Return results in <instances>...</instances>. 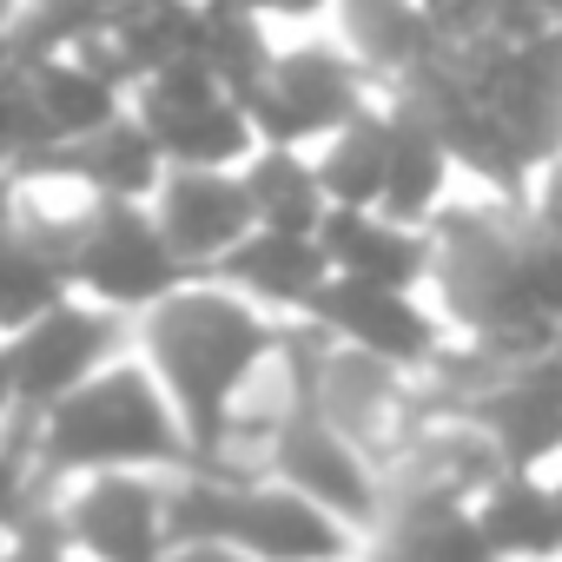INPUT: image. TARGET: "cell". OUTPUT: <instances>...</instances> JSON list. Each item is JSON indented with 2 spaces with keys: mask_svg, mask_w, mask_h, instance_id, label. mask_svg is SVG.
Masks as SVG:
<instances>
[{
  "mask_svg": "<svg viewBox=\"0 0 562 562\" xmlns=\"http://www.w3.org/2000/svg\"><path fill=\"white\" fill-rule=\"evenodd\" d=\"M278 331H285V318L258 312L225 278H186L153 312L133 318V351L166 384V397L192 437V457L205 450L232 391L278 351Z\"/></svg>",
  "mask_w": 562,
  "mask_h": 562,
  "instance_id": "6da1fadb",
  "label": "cell"
},
{
  "mask_svg": "<svg viewBox=\"0 0 562 562\" xmlns=\"http://www.w3.org/2000/svg\"><path fill=\"white\" fill-rule=\"evenodd\" d=\"M21 424L60 483L87 470H179L192 457V437L139 351H120L80 391H67L60 404Z\"/></svg>",
  "mask_w": 562,
  "mask_h": 562,
  "instance_id": "7a4b0ae2",
  "label": "cell"
},
{
  "mask_svg": "<svg viewBox=\"0 0 562 562\" xmlns=\"http://www.w3.org/2000/svg\"><path fill=\"white\" fill-rule=\"evenodd\" d=\"M384 87L364 74V60L331 34V27H299L278 34V54L265 67V80L245 93L251 133L258 146H318L331 139L345 120H358Z\"/></svg>",
  "mask_w": 562,
  "mask_h": 562,
  "instance_id": "3957f363",
  "label": "cell"
},
{
  "mask_svg": "<svg viewBox=\"0 0 562 562\" xmlns=\"http://www.w3.org/2000/svg\"><path fill=\"white\" fill-rule=\"evenodd\" d=\"M133 113L159 139L166 166H245L258 153L245 100L192 54L159 67V74H146L133 87Z\"/></svg>",
  "mask_w": 562,
  "mask_h": 562,
  "instance_id": "277c9868",
  "label": "cell"
},
{
  "mask_svg": "<svg viewBox=\"0 0 562 562\" xmlns=\"http://www.w3.org/2000/svg\"><path fill=\"white\" fill-rule=\"evenodd\" d=\"M186 265L172 258L153 205H93L80 225V245L67 258V285L120 318L153 312L172 285H186Z\"/></svg>",
  "mask_w": 562,
  "mask_h": 562,
  "instance_id": "5b68a950",
  "label": "cell"
},
{
  "mask_svg": "<svg viewBox=\"0 0 562 562\" xmlns=\"http://www.w3.org/2000/svg\"><path fill=\"white\" fill-rule=\"evenodd\" d=\"M305 411H318L331 430H345L364 457L391 463V450L417 430V417L430 411L424 384L371 351H351L338 338L318 331V351H312V384H305Z\"/></svg>",
  "mask_w": 562,
  "mask_h": 562,
  "instance_id": "8992f818",
  "label": "cell"
},
{
  "mask_svg": "<svg viewBox=\"0 0 562 562\" xmlns=\"http://www.w3.org/2000/svg\"><path fill=\"white\" fill-rule=\"evenodd\" d=\"M60 529L80 562H172L166 536V470H87L67 476Z\"/></svg>",
  "mask_w": 562,
  "mask_h": 562,
  "instance_id": "52a82bcc",
  "label": "cell"
},
{
  "mask_svg": "<svg viewBox=\"0 0 562 562\" xmlns=\"http://www.w3.org/2000/svg\"><path fill=\"white\" fill-rule=\"evenodd\" d=\"M325 338L351 345V351H371L411 378L430 371V358L450 345V325L437 312L430 292H404V285H364V278H325V292L312 299L305 312Z\"/></svg>",
  "mask_w": 562,
  "mask_h": 562,
  "instance_id": "ba28073f",
  "label": "cell"
},
{
  "mask_svg": "<svg viewBox=\"0 0 562 562\" xmlns=\"http://www.w3.org/2000/svg\"><path fill=\"white\" fill-rule=\"evenodd\" d=\"M8 345H14V371H21V404H27V417H41L47 404L80 391L93 371H106L120 351H133V318L67 292L34 325H21Z\"/></svg>",
  "mask_w": 562,
  "mask_h": 562,
  "instance_id": "9c48e42d",
  "label": "cell"
},
{
  "mask_svg": "<svg viewBox=\"0 0 562 562\" xmlns=\"http://www.w3.org/2000/svg\"><path fill=\"white\" fill-rule=\"evenodd\" d=\"M232 549L251 562H358L364 536L325 503H312L305 490H292L285 476H251L238 483Z\"/></svg>",
  "mask_w": 562,
  "mask_h": 562,
  "instance_id": "30bf717a",
  "label": "cell"
},
{
  "mask_svg": "<svg viewBox=\"0 0 562 562\" xmlns=\"http://www.w3.org/2000/svg\"><path fill=\"white\" fill-rule=\"evenodd\" d=\"M146 205H153V218H159L172 258H179L192 278L218 271L225 251L258 225L238 166H166V179H159V192H153Z\"/></svg>",
  "mask_w": 562,
  "mask_h": 562,
  "instance_id": "8fae6325",
  "label": "cell"
},
{
  "mask_svg": "<svg viewBox=\"0 0 562 562\" xmlns=\"http://www.w3.org/2000/svg\"><path fill=\"white\" fill-rule=\"evenodd\" d=\"M271 476H285L292 490H305L312 503H325L331 516H345L358 536L378 529L384 516V463L364 457L345 430H331L318 411H299L278 437V457H271Z\"/></svg>",
  "mask_w": 562,
  "mask_h": 562,
  "instance_id": "7c38bea8",
  "label": "cell"
},
{
  "mask_svg": "<svg viewBox=\"0 0 562 562\" xmlns=\"http://www.w3.org/2000/svg\"><path fill=\"white\" fill-rule=\"evenodd\" d=\"M27 172L74 179V186H80L87 199H100V205H146V199L159 192V179H166V153H159V139L139 126V113L126 106L113 126L41 153ZM14 179H21V172H14Z\"/></svg>",
  "mask_w": 562,
  "mask_h": 562,
  "instance_id": "4fadbf2b",
  "label": "cell"
},
{
  "mask_svg": "<svg viewBox=\"0 0 562 562\" xmlns=\"http://www.w3.org/2000/svg\"><path fill=\"white\" fill-rule=\"evenodd\" d=\"M205 278H225L232 292H245L258 312L271 318H305L312 299L325 292V278H331V258L318 245V232H271V225H251L218 271Z\"/></svg>",
  "mask_w": 562,
  "mask_h": 562,
  "instance_id": "5bb4252c",
  "label": "cell"
},
{
  "mask_svg": "<svg viewBox=\"0 0 562 562\" xmlns=\"http://www.w3.org/2000/svg\"><path fill=\"white\" fill-rule=\"evenodd\" d=\"M318 245L331 258L338 278H364V285H404V292H430V232L404 225L378 205H331L318 225Z\"/></svg>",
  "mask_w": 562,
  "mask_h": 562,
  "instance_id": "9a60e30c",
  "label": "cell"
},
{
  "mask_svg": "<svg viewBox=\"0 0 562 562\" xmlns=\"http://www.w3.org/2000/svg\"><path fill=\"white\" fill-rule=\"evenodd\" d=\"M384 100H391V93H384ZM457 192H463V172H457L443 133H437L411 100H391V172H384L378 212H391V218H404V225H430Z\"/></svg>",
  "mask_w": 562,
  "mask_h": 562,
  "instance_id": "2e32d148",
  "label": "cell"
},
{
  "mask_svg": "<svg viewBox=\"0 0 562 562\" xmlns=\"http://www.w3.org/2000/svg\"><path fill=\"white\" fill-rule=\"evenodd\" d=\"M325 27L364 60V74H371L384 93H391L424 54H437V34H430L424 0H338Z\"/></svg>",
  "mask_w": 562,
  "mask_h": 562,
  "instance_id": "e0dca14e",
  "label": "cell"
},
{
  "mask_svg": "<svg viewBox=\"0 0 562 562\" xmlns=\"http://www.w3.org/2000/svg\"><path fill=\"white\" fill-rule=\"evenodd\" d=\"M476 522L503 562H562V509L542 470H503L476 503Z\"/></svg>",
  "mask_w": 562,
  "mask_h": 562,
  "instance_id": "ac0fdd59",
  "label": "cell"
},
{
  "mask_svg": "<svg viewBox=\"0 0 562 562\" xmlns=\"http://www.w3.org/2000/svg\"><path fill=\"white\" fill-rule=\"evenodd\" d=\"M318 159V186L331 205H378L384 199V172H391V100L378 93L358 120H345L331 139L312 146Z\"/></svg>",
  "mask_w": 562,
  "mask_h": 562,
  "instance_id": "d6986e66",
  "label": "cell"
},
{
  "mask_svg": "<svg viewBox=\"0 0 562 562\" xmlns=\"http://www.w3.org/2000/svg\"><path fill=\"white\" fill-rule=\"evenodd\" d=\"M27 80H34V100H41V113H47V126H54V139L67 146V139H87V133H100V126H113L126 106H133V93L126 87H113L100 67H87L80 54H41L34 67H27Z\"/></svg>",
  "mask_w": 562,
  "mask_h": 562,
  "instance_id": "ffe728a7",
  "label": "cell"
},
{
  "mask_svg": "<svg viewBox=\"0 0 562 562\" xmlns=\"http://www.w3.org/2000/svg\"><path fill=\"white\" fill-rule=\"evenodd\" d=\"M238 179L251 192L258 225H271V232H318L331 212V199L318 186V159L305 146H258L238 166Z\"/></svg>",
  "mask_w": 562,
  "mask_h": 562,
  "instance_id": "44dd1931",
  "label": "cell"
},
{
  "mask_svg": "<svg viewBox=\"0 0 562 562\" xmlns=\"http://www.w3.org/2000/svg\"><path fill=\"white\" fill-rule=\"evenodd\" d=\"M364 542H384L411 562H503L470 503H391Z\"/></svg>",
  "mask_w": 562,
  "mask_h": 562,
  "instance_id": "7402d4cb",
  "label": "cell"
},
{
  "mask_svg": "<svg viewBox=\"0 0 562 562\" xmlns=\"http://www.w3.org/2000/svg\"><path fill=\"white\" fill-rule=\"evenodd\" d=\"M278 54V27L251 8H232V0H205V14H199V41H192V60H205L238 100L265 80Z\"/></svg>",
  "mask_w": 562,
  "mask_h": 562,
  "instance_id": "603a6c76",
  "label": "cell"
},
{
  "mask_svg": "<svg viewBox=\"0 0 562 562\" xmlns=\"http://www.w3.org/2000/svg\"><path fill=\"white\" fill-rule=\"evenodd\" d=\"M67 271L54 251H41L21 225H0V338L34 325L54 299H67Z\"/></svg>",
  "mask_w": 562,
  "mask_h": 562,
  "instance_id": "cb8c5ba5",
  "label": "cell"
},
{
  "mask_svg": "<svg viewBox=\"0 0 562 562\" xmlns=\"http://www.w3.org/2000/svg\"><path fill=\"white\" fill-rule=\"evenodd\" d=\"M27 67L34 60H21L8 41H0V166H8V172H27L41 153L60 146L54 126H47V113H41V100H34Z\"/></svg>",
  "mask_w": 562,
  "mask_h": 562,
  "instance_id": "d4e9b609",
  "label": "cell"
},
{
  "mask_svg": "<svg viewBox=\"0 0 562 562\" xmlns=\"http://www.w3.org/2000/svg\"><path fill=\"white\" fill-rule=\"evenodd\" d=\"M0 562H80V555H74V542H67V529H60V509H47V516L8 529Z\"/></svg>",
  "mask_w": 562,
  "mask_h": 562,
  "instance_id": "484cf974",
  "label": "cell"
},
{
  "mask_svg": "<svg viewBox=\"0 0 562 562\" xmlns=\"http://www.w3.org/2000/svg\"><path fill=\"white\" fill-rule=\"evenodd\" d=\"M522 212H529V225H536V232L562 238V153H555V159H542V166L529 172V186H522Z\"/></svg>",
  "mask_w": 562,
  "mask_h": 562,
  "instance_id": "4316f807",
  "label": "cell"
},
{
  "mask_svg": "<svg viewBox=\"0 0 562 562\" xmlns=\"http://www.w3.org/2000/svg\"><path fill=\"white\" fill-rule=\"evenodd\" d=\"M555 21H562V0H503L496 34H536V27H555Z\"/></svg>",
  "mask_w": 562,
  "mask_h": 562,
  "instance_id": "83f0119b",
  "label": "cell"
},
{
  "mask_svg": "<svg viewBox=\"0 0 562 562\" xmlns=\"http://www.w3.org/2000/svg\"><path fill=\"white\" fill-rule=\"evenodd\" d=\"M27 417V404H21V371H14V345L0 338V430H14Z\"/></svg>",
  "mask_w": 562,
  "mask_h": 562,
  "instance_id": "f1b7e54d",
  "label": "cell"
},
{
  "mask_svg": "<svg viewBox=\"0 0 562 562\" xmlns=\"http://www.w3.org/2000/svg\"><path fill=\"white\" fill-rule=\"evenodd\" d=\"M14 205H21V179L0 166V225H14Z\"/></svg>",
  "mask_w": 562,
  "mask_h": 562,
  "instance_id": "f546056e",
  "label": "cell"
},
{
  "mask_svg": "<svg viewBox=\"0 0 562 562\" xmlns=\"http://www.w3.org/2000/svg\"><path fill=\"white\" fill-rule=\"evenodd\" d=\"M21 21H27V0H0V41H8Z\"/></svg>",
  "mask_w": 562,
  "mask_h": 562,
  "instance_id": "4dcf8cb0",
  "label": "cell"
},
{
  "mask_svg": "<svg viewBox=\"0 0 562 562\" xmlns=\"http://www.w3.org/2000/svg\"><path fill=\"white\" fill-rule=\"evenodd\" d=\"M172 562H251V555H238V549H192V555H172Z\"/></svg>",
  "mask_w": 562,
  "mask_h": 562,
  "instance_id": "1f68e13d",
  "label": "cell"
},
{
  "mask_svg": "<svg viewBox=\"0 0 562 562\" xmlns=\"http://www.w3.org/2000/svg\"><path fill=\"white\" fill-rule=\"evenodd\" d=\"M358 562H411V555H397V549H384V542H364V555Z\"/></svg>",
  "mask_w": 562,
  "mask_h": 562,
  "instance_id": "d6a6232c",
  "label": "cell"
},
{
  "mask_svg": "<svg viewBox=\"0 0 562 562\" xmlns=\"http://www.w3.org/2000/svg\"><path fill=\"white\" fill-rule=\"evenodd\" d=\"M542 476H549V490H555V509H562V457H555V463H542Z\"/></svg>",
  "mask_w": 562,
  "mask_h": 562,
  "instance_id": "836d02e7",
  "label": "cell"
},
{
  "mask_svg": "<svg viewBox=\"0 0 562 562\" xmlns=\"http://www.w3.org/2000/svg\"><path fill=\"white\" fill-rule=\"evenodd\" d=\"M0 549H8V529H0Z\"/></svg>",
  "mask_w": 562,
  "mask_h": 562,
  "instance_id": "e575fe53",
  "label": "cell"
}]
</instances>
